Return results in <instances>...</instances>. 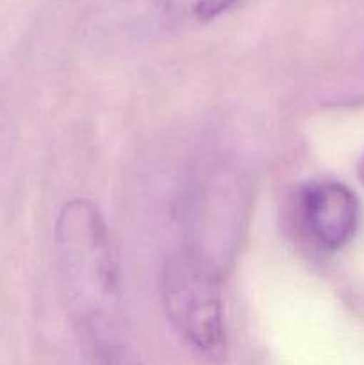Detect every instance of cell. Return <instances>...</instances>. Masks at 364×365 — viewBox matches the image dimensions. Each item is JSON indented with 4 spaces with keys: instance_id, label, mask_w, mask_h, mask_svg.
<instances>
[{
    "instance_id": "1",
    "label": "cell",
    "mask_w": 364,
    "mask_h": 365,
    "mask_svg": "<svg viewBox=\"0 0 364 365\" xmlns=\"http://www.w3.org/2000/svg\"><path fill=\"white\" fill-rule=\"evenodd\" d=\"M61 278L71 314L96 342H109L120 317L118 273L106 223L86 200L70 202L57 220Z\"/></svg>"
},
{
    "instance_id": "2",
    "label": "cell",
    "mask_w": 364,
    "mask_h": 365,
    "mask_svg": "<svg viewBox=\"0 0 364 365\" xmlns=\"http://www.w3.org/2000/svg\"><path fill=\"white\" fill-rule=\"evenodd\" d=\"M166 316L182 339L211 364L227 356L223 305L209 267L195 257H175L161 280Z\"/></svg>"
},
{
    "instance_id": "3",
    "label": "cell",
    "mask_w": 364,
    "mask_h": 365,
    "mask_svg": "<svg viewBox=\"0 0 364 365\" xmlns=\"http://www.w3.org/2000/svg\"><path fill=\"white\" fill-rule=\"evenodd\" d=\"M300 209L310 237L323 248H343L359 221L355 195L339 182H314L300 192Z\"/></svg>"
},
{
    "instance_id": "4",
    "label": "cell",
    "mask_w": 364,
    "mask_h": 365,
    "mask_svg": "<svg viewBox=\"0 0 364 365\" xmlns=\"http://www.w3.org/2000/svg\"><path fill=\"white\" fill-rule=\"evenodd\" d=\"M238 0H152L156 13L173 25H196L214 20Z\"/></svg>"
},
{
    "instance_id": "5",
    "label": "cell",
    "mask_w": 364,
    "mask_h": 365,
    "mask_svg": "<svg viewBox=\"0 0 364 365\" xmlns=\"http://www.w3.org/2000/svg\"><path fill=\"white\" fill-rule=\"evenodd\" d=\"M359 177H360V180L364 182V157L360 159V163H359Z\"/></svg>"
}]
</instances>
